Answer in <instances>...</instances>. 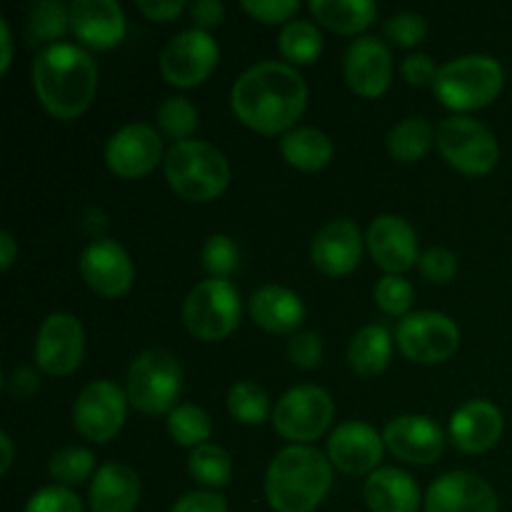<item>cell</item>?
<instances>
[{
    "mask_svg": "<svg viewBox=\"0 0 512 512\" xmlns=\"http://www.w3.org/2000/svg\"><path fill=\"white\" fill-rule=\"evenodd\" d=\"M190 20H193V28L208 30L218 28L225 18V5L218 0H195L190 3Z\"/></svg>",
    "mask_w": 512,
    "mask_h": 512,
    "instance_id": "cell-47",
    "label": "cell"
},
{
    "mask_svg": "<svg viewBox=\"0 0 512 512\" xmlns=\"http://www.w3.org/2000/svg\"><path fill=\"white\" fill-rule=\"evenodd\" d=\"M505 430L503 410L485 398L468 400L453 413L448 425L450 440L468 455H480L500 443Z\"/></svg>",
    "mask_w": 512,
    "mask_h": 512,
    "instance_id": "cell-23",
    "label": "cell"
},
{
    "mask_svg": "<svg viewBox=\"0 0 512 512\" xmlns=\"http://www.w3.org/2000/svg\"><path fill=\"white\" fill-rule=\"evenodd\" d=\"M70 33L88 50H110L128 33V18L115 0H73L70 3Z\"/></svg>",
    "mask_w": 512,
    "mask_h": 512,
    "instance_id": "cell-22",
    "label": "cell"
},
{
    "mask_svg": "<svg viewBox=\"0 0 512 512\" xmlns=\"http://www.w3.org/2000/svg\"><path fill=\"white\" fill-rule=\"evenodd\" d=\"M383 33L393 45L410 50L428 38V20L413 10H403V13H395L385 20Z\"/></svg>",
    "mask_w": 512,
    "mask_h": 512,
    "instance_id": "cell-40",
    "label": "cell"
},
{
    "mask_svg": "<svg viewBox=\"0 0 512 512\" xmlns=\"http://www.w3.org/2000/svg\"><path fill=\"white\" fill-rule=\"evenodd\" d=\"M163 170L173 193L188 203H213L228 190L233 175L218 145L195 138L170 145Z\"/></svg>",
    "mask_w": 512,
    "mask_h": 512,
    "instance_id": "cell-4",
    "label": "cell"
},
{
    "mask_svg": "<svg viewBox=\"0 0 512 512\" xmlns=\"http://www.w3.org/2000/svg\"><path fill=\"white\" fill-rule=\"evenodd\" d=\"M168 435L180 448H200L213 435V420L200 405L180 403L173 413L168 415Z\"/></svg>",
    "mask_w": 512,
    "mask_h": 512,
    "instance_id": "cell-36",
    "label": "cell"
},
{
    "mask_svg": "<svg viewBox=\"0 0 512 512\" xmlns=\"http://www.w3.org/2000/svg\"><path fill=\"white\" fill-rule=\"evenodd\" d=\"M395 343L410 363L438 365L458 353L460 328L450 315L438 310H418L400 320Z\"/></svg>",
    "mask_w": 512,
    "mask_h": 512,
    "instance_id": "cell-10",
    "label": "cell"
},
{
    "mask_svg": "<svg viewBox=\"0 0 512 512\" xmlns=\"http://www.w3.org/2000/svg\"><path fill=\"white\" fill-rule=\"evenodd\" d=\"M288 360L300 370L318 368L323 360V338L313 330H300L288 340Z\"/></svg>",
    "mask_w": 512,
    "mask_h": 512,
    "instance_id": "cell-43",
    "label": "cell"
},
{
    "mask_svg": "<svg viewBox=\"0 0 512 512\" xmlns=\"http://www.w3.org/2000/svg\"><path fill=\"white\" fill-rule=\"evenodd\" d=\"M33 358L45 375H73L85 358L83 323L73 313H50L35 335Z\"/></svg>",
    "mask_w": 512,
    "mask_h": 512,
    "instance_id": "cell-13",
    "label": "cell"
},
{
    "mask_svg": "<svg viewBox=\"0 0 512 512\" xmlns=\"http://www.w3.org/2000/svg\"><path fill=\"white\" fill-rule=\"evenodd\" d=\"M48 473L55 480V485L73 490L93 480V475L98 473V465H95V455L88 448H83V445H65V448L53 453L48 463Z\"/></svg>",
    "mask_w": 512,
    "mask_h": 512,
    "instance_id": "cell-34",
    "label": "cell"
},
{
    "mask_svg": "<svg viewBox=\"0 0 512 512\" xmlns=\"http://www.w3.org/2000/svg\"><path fill=\"white\" fill-rule=\"evenodd\" d=\"M23 512H83V503L75 490L63 488V485H48L30 495Z\"/></svg>",
    "mask_w": 512,
    "mask_h": 512,
    "instance_id": "cell-41",
    "label": "cell"
},
{
    "mask_svg": "<svg viewBox=\"0 0 512 512\" xmlns=\"http://www.w3.org/2000/svg\"><path fill=\"white\" fill-rule=\"evenodd\" d=\"M370 258L385 275H403L420 263L418 233L405 218L393 213L378 215L365 233Z\"/></svg>",
    "mask_w": 512,
    "mask_h": 512,
    "instance_id": "cell-18",
    "label": "cell"
},
{
    "mask_svg": "<svg viewBox=\"0 0 512 512\" xmlns=\"http://www.w3.org/2000/svg\"><path fill=\"white\" fill-rule=\"evenodd\" d=\"M435 145L450 168L470 178L493 173L500 163L498 138L470 115H448L435 128Z\"/></svg>",
    "mask_w": 512,
    "mask_h": 512,
    "instance_id": "cell-7",
    "label": "cell"
},
{
    "mask_svg": "<svg viewBox=\"0 0 512 512\" xmlns=\"http://www.w3.org/2000/svg\"><path fill=\"white\" fill-rule=\"evenodd\" d=\"M143 483L140 475L125 463H105L90 480L88 503L93 512H135Z\"/></svg>",
    "mask_w": 512,
    "mask_h": 512,
    "instance_id": "cell-25",
    "label": "cell"
},
{
    "mask_svg": "<svg viewBox=\"0 0 512 512\" xmlns=\"http://www.w3.org/2000/svg\"><path fill=\"white\" fill-rule=\"evenodd\" d=\"M105 165L123 180H140L165 160L160 133L148 123H128L105 143Z\"/></svg>",
    "mask_w": 512,
    "mask_h": 512,
    "instance_id": "cell-14",
    "label": "cell"
},
{
    "mask_svg": "<svg viewBox=\"0 0 512 512\" xmlns=\"http://www.w3.org/2000/svg\"><path fill=\"white\" fill-rule=\"evenodd\" d=\"M375 305L383 310L385 315H393V318L403 320L405 315H410V308L415 303V288L410 285V280H405L403 275H385L378 280L373 290Z\"/></svg>",
    "mask_w": 512,
    "mask_h": 512,
    "instance_id": "cell-39",
    "label": "cell"
},
{
    "mask_svg": "<svg viewBox=\"0 0 512 512\" xmlns=\"http://www.w3.org/2000/svg\"><path fill=\"white\" fill-rule=\"evenodd\" d=\"M335 468L313 445H288L265 470V500L275 512H313L333 488Z\"/></svg>",
    "mask_w": 512,
    "mask_h": 512,
    "instance_id": "cell-3",
    "label": "cell"
},
{
    "mask_svg": "<svg viewBox=\"0 0 512 512\" xmlns=\"http://www.w3.org/2000/svg\"><path fill=\"white\" fill-rule=\"evenodd\" d=\"M190 478L205 490H223L233 480V460L225 448L215 443H205L200 448L190 450L188 455Z\"/></svg>",
    "mask_w": 512,
    "mask_h": 512,
    "instance_id": "cell-32",
    "label": "cell"
},
{
    "mask_svg": "<svg viewBox=\"0 0 512 512\" xmlns=\"http://www.w3.org/2000/svg\"><path fill=\"white\" fill-rule=\"evenodd\" d=\"M78 270L85 285L105 300L123 298L135 283V265L128 250L110 238H95L80 253Z\"/></svg>",
    "mask_w": 512,
    "mask_h": 512,
    "instance_id": "cell-15",
    "label": "cell"
},
{
    "mask_svg": "<svg viewBox=\"0 0 512 512\" xmlns=\"http://www.w3.org/2000/svg\"><path fill=\"white\" fill-rule=\"evenodd\" d=\"M393 53L378 35H360L348 45L343 58L345 85L360 98H380L393 83Z\"/></svg>",
    "mask_w": 512,
    "mask_h": 512,
    "instance_id": "cell-17",
    "label": "cell"
},
{
    "mask_svg": "<svg viewBox=\"0 0 512 512\" xmlns=\"http://www.w3.org/2000/svg\"><path fill=\"white\" fill-rule=\"evenodd\" d=\"M18 240H15V235L10 233V230H3L0 233V268L3 270H10V265L15 263V258H18Z\"/></svg>",
    "mask_w": 512,
    "mask_h": 512,
    "instance_id": "cell-51",
    "label": "cell"
},
{
    "mask_svg": "<svg viewBox=\"0 0 512 512\" xmlns=\"http://www.w3.org/2000/svg\"><path fill=\"white\" fill-rule=\"evenodd\" d=\"M220 63V45L208 30L188 28L165 43L160 53V75L168 85L190 90L203 85Z\"/></svg>",
    "mask_w": 512,
    "mask_h": 512,
    "instance_id": "cell-11",
    "label": "cell"
},
{
    "mask_svg": "<svg viewBox=\"0 0 512 512\" xmlns=\"http://www.w3.org/2000/svg\"><path fill=\"white\" fill-rule=\"evenodd\" d=\"M420 273L428 283L435 285H448L450 280L458 275V255L453 250L443 248V245H435L428 248L420 255Z\"/></svg>",
    "mask_w": 512,
    "mask_h": 512,
    "instance_id": "cell-42",
    "label": "cell"
},
{
    "mask_svg": "<svg viewBox=\"0 0 512 512\" xmlns=\"http://www.w3.org/2000/svg\"><path fill=\"white\" fill-rule=\"evenodd\" d=\"M243 303L230 280L208 278L195 285L183 303V325L203 343H220L238 330Z\"/></svg>",
    "mask_w": 512,
    "mask_h": 512,
    "instance_id": "cell-8",
    "label": "cell"
},
{
    "mask_svg": "<svg viewBox=\"0 0 512 512\" xmlns=\"http://www.w3.org/2000/svg\"><path fill=\"white\" fill-rule=\"evenodd\" d=\"M135 8L153 23H170L185 10L183 0H138Z\"/></svg>",
    "mask_w": 512,
    "mask_h": 512,
    "instance_id": "cell-48",
    "label": "cell"
},
{
    "mask_svg": "<svg viewBox=\"0 0 512 512\" xmlns=\"http://www.w3.org/2000/svg\"><path fill=\"white\" fill-rule=\"evenodd\" d=\"M505 88V68L485 53L460 55L440 65L433 93L443 108L455 115L493 105Z\"/></svg>",
    "mask_w": 512,
    "mask_h": 512,
    "instance_id": "cell-5",
    "label": "cell"
},
{
    "mask_svg": "<svg viewBox=\"0 0 512 512\" xmlns=\"http://www.w3.org/2000/svg\"><path fill=\"white\" fill-rule=\"evenodd\" d=\"M128 393L115 380L100 378L85 385L73 403V425L90 443H110L128 418Z\"/></svg>",
    "mask_w": 512,
    "mask_h": 512,
    "instance_id": "cell-12",
    "label": "cell"
},
{
    "mask_svg": "<svg viewBox=\"0 0 512 512\" xmlns=\"http://www.w3.org/2000/svg\"><path fill=\"white\" fill-rule=\"evenodd\" d=\"M325 455L335 470L350 478H368L383 468L380 460L385 455V440L378 430L363 420H345L330 433Z\"/></svg>",
    "mask_w": 512,
    "mask_h": 512,
    "instance_id": "cell-16",
    "label": "cell"
},
{
    "mask_svg": "<svg viewBox=\"0 0 512 512\" xmlns=\"http://www.w3.org/2000/svg\"><path fill=\"white\" fill-rule=\"evenodd\" d=\"M423 508L425 512H500V500L488 480L453 470L430 485Z\"/></svg>",
    "mask_w": 512,
    "mask_h": 512,
    "instance_id": "cell-20",
    "label": "cell"
},
{
    "mask_svg": "<svg viewBox=\"0 0 512 512\" xmlns=\"http://www.w3.org/2000/svg\"><path fill=\"white\" fill-rule=\"evenodd\" d=\"M280 153L285 163L303 173H318L330 165L335 155V145L323 130L318 128H293L280 138Z\"/></svg>",
    "mask_w": 512,
    "mask_h": 512,
    "instance_id": "cell-27",
    "label": "cell"
},
{
    "mask_svg": "<svg viewBox=\"0 0 512 512\" xmlns=\"http://www.w3.org/2000/svg\"><path fill=\"white\" fill-rule=\"evenodd\" d=\"M438 65L430 58L428 53H410L408 58L400 65V73H403L405 83L413 85V88H423V85H433L438 78Z\"/></svg>",
    "mask_w": 512,
    "mask_h": 512,
    "instance_id": "cell-45",
    "label": "cell"
},
{
    "mask_svg": "<svg viewBox=\"0 0 512 512\" xmlns=\"http://www.w3.org/2000/svg\"><path fill=\"white\" fill-rule=\"evenodd\" d=\"M38 390V373L33 368H15L8 378V393L13 398L25 400Z\"/></svg>",
    "mask_w": 512,
    "mask_h": 512,
    "instance_id": "cell-49",
    "label": "cell"
},
{
    "mask_svg": "<svg viewBox=\"0 0 512 512\" xmlns=\"http://www.w3.org/2000/svg\"><path fill=\"white\" fill-rule=\"evenodd\" d=\"M363 500L370 512H418L425 498L415 478L395 465H383L365 478Z\"/></svg>",
    "mask_w": 512,
    "mask_h": 512,
    "instance_id": "cell-26",
    "label": "cell"
},
{
    "mask_svg": "<svg viewBox=\"0 0 512 512\" xmlns=\"http://www.w3.org/2000/svg\"><path fill=\"white\" fill-rule=\"evenodd\" d=\"M225 408H228L230 418L238 420L240 425H263L265 420L273 418L268 393L253 380H238L230 385Z\"/></svg>",
    "mask_w": 512,
    "mask_h": 512,
    "instance_id": "cell-35",
    "label": "cell"
},
{
    "mask_svg": "<svg viewBox=\"0 0 512 512\" xmlns=\"http://www.w3.org/2000/svg\"><path fill=\"white\" fill-rule=\"evenodd\" d=\"M200 263L215 280H228L240 265V248L230 235L215 233L200 248Z\"/></svg>",
    "mask_w": 512,
    "mask_h": 512,
    "instance_id": "cell-38",
    "label": "cell"
},
{
    "mask_svg": "<svg viewBox=\"0 0 512 512\" xmlns=\"http://www.w3.org/2000/svg\"><path fill=\"white\" fill-rule=\"evenodd\" d=\"M278 50L285 63L298 68V65H313L323 53V33L313 20H290L280 28Z\"/></svg>",
    "mask_w": 512,
    "mask_h": 512,
    "instance_id": "cell-30",
    "label": "cell"
},
{
    "mask_svg": "<svg viewBox=\"0 0 512 512\" xmlns=\"http://www.w3.org/2000/svg\"><path fill=\"white\" fill-rule=\"evenodd\" d=\"M393 360V335L385 325H363L350 338L348 363L360 378H375Z\"/></svg>",
    "mask_w": 512,
    "mask_h": 512,
    "instance_id": "cell-29",
    "label": "cell"
},
{
    "mask_svg": "<svg viewBox=\"0 0 512 512\" xmlns=\"http://www.w3.org/2000/svg\"><path fill=\"white\" fill-rule=\"evenodd\" d=\"M170 512H230L228 503L220 493L213 490H193V493H185L183 498L175 500V505Z\"/></svg>",
    "mask_w": 512,
    "mask_h": 512,
    "instance_id": "cell-46",
    "label": "cell"
},
{
    "mask_svg": "<svg viewBox=\"0 0 512 512\" xmlns=\"http://www.w3.org/2000/svg\"><path fill=\"white\" fill-rule=\"evenodd\" d=\"M70 33V5L60 0H38L28 13V43L58 45Z\"/></svg>",
    "mask_w": 512,
    "mask_h": 512,
    "instance_id": "cell-33",
    "label": "cell"
},
{
    "mask_svg": "<svg viewBox=\"0 0 512 512\" xmlns=\"http://www.w3.org/2000/svg\"><path fill=\"white\" fill-rule=\"evenodd\" d=\"M33 90L45 113L75 120L90 108L98 90V63L85 48L58 43L43 48L33 60Z\"/></svg>",
    "mask_w": 512,
    "mask_h": 512,
    "instance_id": "cell-2",
    "label": "cell"
},
{
    "mask_svg": "<svg viewBox=\"0 0 512 512\" xmlns=\"http://www.w3.org/2000/svg\"><path fill=\"white\" fill-rule=\"evenodd\" d=\"M308 8L315 23L338 35H360L378 18L373 0H313Z\"/></svg>",
    "mask_w": 512,
    "mask_h": 512,
    "instance_id": "cell-28",
    "label": "cell"
},
{
    "mask_svg": "<svg viewBox=\"0 0 512 512\" xmlns=\"http://www.w3.org/2000/svg\"><path fill=\"white\" fill-rule=\"evenodd\" d=\"M435 143L433 125L425 118H405L393 125L388 133V153L398 163H418L420 158L428 155V150Z\"/></svg>",
    "mask_w": 512,
    "mask_h": 512,
    "instance_id": "cell-31",
    "label": "cell"
},
{
    "mask_svg": "<svg viewBox=\"0 0 512 512\" xmlns=\"http://www.w3.org/2000/svg\"><path fill=\"white\" fill-rule=\"evenodd\" d=\"M0 448H3V460H0V473L8 475L10 465H13V458H15L13 438H10L8 433H0Z\"/></svg>",
    "mask_w": 512,
    "mask_h": 512,
    "instance_id": "cell-52",
    "label": "cell"
},
{
    "mask_svg": "<svg viewBox=\"0 0 512 512\" xmlns=\"http://www.w3.org/2000/svg\"><path fill=\"white\" fill-rule=\"evenodd\" d=\"M250 318L270 335H295L305 320V303L285 285H263L250 295Z\"/></svg>",
    "mask_w": 512,
    "mask_h": 512,
    "instance_id": "cell-24",
    "label": "cell"
},
{
    "mask_svg": "<svg viewBox=\"0 0 512 512\" xmlns=\"http://www.w3.org/2000/svg\"><path fill=\"white\" fill-rule=\"evenodd\" d=\"M0 75H8L10 63H13V33H10V23L5 18H0Z\"/></svg>",
    "mask_w": 512,
    "mask_h": 512,
    "instance_id": "cell-50",
    "label": "cell"
},
{
    "mask_svg": "<svg viewBox=\"0 0 512 512\" xmlns=\"http://www.w3.org/2000/svg\"><path fill=\"white\" fill-rule=\"evenodd\" d=\"M385 448L408 465H433L445 450V433L433 418L418 413L398 415L383 430Z\"/></svg>",
    "mask_w": 512,
    "mask_h": 512,
    "instance_id": "cell-19",
    "label": "cell"
},
{
    "mask_svg": "<svg viewBox=\"0 0 512 512\" xmlns=\"http://www.w3.org/2000/svg\"><path fill=\"white\" fill-rule=\"evenodd\" d=\"M155 120H158L160 133L168 135L175 143H185V140H193V133L200 125V113L188 98L170 95L155 110Z\"/></svg>",
    "mask_w": 512,
    "mask_h": 512,
    "instance_id": "cell-37",
    "label": "cell"
},
{
    "mask_svg": "<svg viewBox=\"0 0 512 512\" xmlns=\"http://www.w3.org/2000/svg\"><path fill=\"white\" fill-rule=\"evenodd\" d=\"M308 83L298 68L263 60L238 75L230 90L233 115L260 135H285L308 108Z\"/></svg>",
    "mask_w": 512,
    "mask_h": 512,
    "instance_id": "cell-1",
    "label": "cell"
},
{
    "mask_svg": "<svg viewBox=\"0 0 512 512\" xmlns=\"http://www.w3.org/2000/svg\"><path fill=\"white\" fill-rule=\"evenodd\" d=\"M243 10L265 25H288L300 13L298 0H245Z\"/></svg>",
    "mask_w": 512,
    "mask_h": 512,
    "instance_id": "cell-44",
    "label": "cell"
},
{
    "mask_svg": "<svg viewBox=\"0 0 512 512\" xmlns=\"http://www.w3.org/2000/svg\"><path fill=\"white\" fill-rule=\"evenodd\" d=\"M335 418V403L318 385L290 388L273 408V428L290 445H310L323 438Z\"/></svg>",
    "mask_w": 512,
    "mask_h": 512,
    "instance_id": "cell-9",
    "label": "cell"
},
{
    "mask_svg": "<svg viewBox=\"0 0 512 512\" xmlns=\"http://www.w3.org/2000/svg\"><path fill=\"white\" fill-rule=\"evenodd\" d=\"M365 238L358 223L350 218H335L315 233L310 245V260L328 278H345L355 273L363 258Z\"/></svg>",
    "mask_w": 512,
    "mask_h": 512,
    "instance_id": "cell-21",
    "label": "cell"
},
{
    "mask_svg": "<svg viewBox=\"0 0 512 512\" xmlns=\"http://www.w3.org/2000/svg\"><path fill=\"white\" fill-rule=\"evenodd\" d=\"M125 393L130 408L143 415L173 413L183 393V368L168 350H143L130 363L125 375Z\"/></svg>",
    "mask_w": 512,
    "mask_h": 512,
    "instance_id": "cell-6",
    "label": "cell"
}]
</instances>
